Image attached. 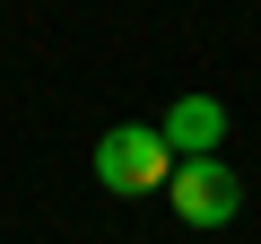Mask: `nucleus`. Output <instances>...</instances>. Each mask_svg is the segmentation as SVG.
Instances as JSON below:
<instances>
[{
  "mask_svg": "<svg viewBox=\"0 0 261 244\" xmlns=\"http://www.w3.org/2000/svg\"><path fill=\"white\" fill-rule=\"evenodd\" d=\"M166 183H174V218H183V227H226V218L244 209V175H235L226 157H183Z\"/></svg>",
  "mask_w": 261,
  "mask_h": 244,
  "instance_id": "2",
  "label": "nucleus"
},
{
  "mask_svg": "<svg viewBox=\"0 0 261 244\" xmlns=\"http://www.w3.org/2000/svg\"><path fill=\"white\" fill-rule=\"evenodd\" d=\"M157 140H166L174 157H218V140H226V105H218V96H174L166 122H157Z\"/></svg>",
  "mask_w": 261,
  "mask_h": 244,
  "instance_id": "3",
  "label": "nucleus"
},
{
  "mask_svg": "<svg viewBox=\"0 0 261 244\" xmlns=\"http://www.w3.org/2000/svg\"><path fill=\"white\" fill-rule=\"evenodd\" d=\"M96 183L105 192H122V201H140V192H157L166 175H174V149L157 140V122H113V131L96 140Z\"/></svg>",
  "mask_w": 261,
  "mask_h": 244,
  "instance_id": "1",
  "label": "nucleus"
}]
</instances>
